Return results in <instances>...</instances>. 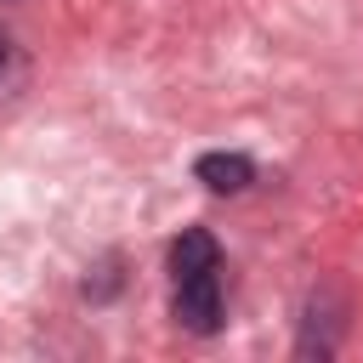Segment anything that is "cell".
Listing matches in <instances>:
<instances>
[{"label":"cell","instance_id":"6da1fadb","mask_svg":"<svg viewBox=\"0 0 363 363\" xmlns=\"http://www.w3.org/2000/svg\"><path fill=\"white\" fill-rule=\"evenodd\" d=\"M170 312H176L182 329L216 335V329H221V267H216V272H187V278H176Z\"/></svg>","mask_w":363,"mask_h":363},{"label":"cell","instance_id":"7a4b0ae2","mask_svg":"<svg viewBox=\"0 0 363 363\" xmlns=\"http://www.w3.org/2000/svg\"><path fill=\"white\" fill-rule=\"evenodd\" d=\"M193 176H199L210 193H244V187L255 182V164H250L244 153H199Z\"/></svg>","mask_w":363,"mask_h":363},{"label":"cell","instance_id":"3957f363","mask_svg":"<svg viewBox=\"0 0 363 363\" xmlns=\"http://www.w3.org/2000/svg\"><path fill=\"white\" fill-rule=\"evenodd\" d=\"M216 267H221V244H216V233L187 227V233L170 244V272H176V278H187V272H216Z\"/></svg>","mask_w":363,"mask_h":363},{"label":"cell","instance_id":"277c9868","mask_svg":"<svg viewBox=\"0 0 363 363\" xmlns=\"http://www.w3.org/2000/svg\"><path fill=\"white\" fill-rule=\"evenodd\" d=\"M6 57H11V40H6V34H0V68H6Z\"/></svg>","mask_w":363,"mask_h":363}]
</instances>
